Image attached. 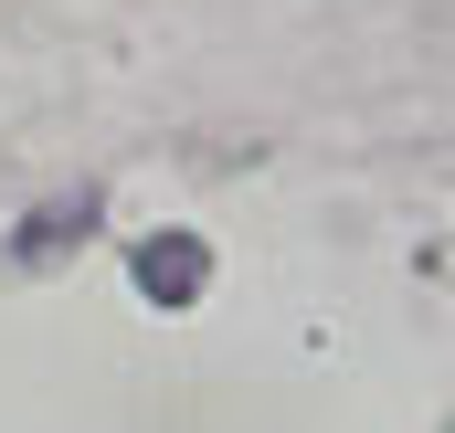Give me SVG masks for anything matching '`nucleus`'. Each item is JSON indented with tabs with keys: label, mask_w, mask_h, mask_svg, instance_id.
<instances>
[{
	"label": "nucleus",
	"mask_w": 455,
	"mask_h": 433,
	"mask_svg": "<svg viewBox=\"0 0 455 433\" xmlns=\"http://www.w3.org/2000/svg\"><path fill=\"white\" fill-rule=\"evenodd\" d=\"M127 264H138V296H148V307H202V286H212L202 232H148Z\"/></svg>",
	"instance_id": "1"
},
{
	"label": "nucleus",
	"mask_w": 455,
	"mask_h": 433,
	"mask_svg": "<svg viewBox=\"0 0 455 433\" xmlns=\"http://www.w3.org/2000/svg\"><path fill=\"white\" fill-rule=\"evenodd\" d=\"M85 232H96V191H75V201H43V212L11 232V254H21V264H43V254H64V243H85Z\"/></svg>",
	"instance_id": "2"
}]
</instances>
